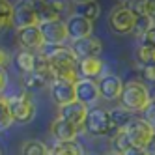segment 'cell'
Here are the masks:
<instances>
[{
    "label": "cell",
    "mask_w": 155,
    "mask_h": 155,
    "mask_svg": "<svg viewBox=\"0 0 155 155\" xmlns=\"http://www.w3.org/2000/svg\"><path fill=\"white\" fill-rule=\"evenodd\" d=\"M97 82V90H99V97L105 99V101H114V99H120L121 90H124V81L120 79L114 73H103Z\"/></svg>",
    "instance_id": "obj_6"
},
{
    "label": "cell",
    "mask_w": 155,
    "mask_h": 155,
    "mask_svg": "<svg viewBox=\"0 0 155 155\" xmlns=\"http://www.w3.org/2000/svg\"><path fill=\"white\" fill-rule=\"evenodd\" d=\"M6 84H8V73L6 69H0V92L6 88Z\"/></svg>",
    "instance_id": "obj_36"
},
{
    "label": "cell",
    "mask_w": 155,
    "mask_h": 155,
    "mask_svg": "<svg viewBox=\"0 0 155 155\" xmlns=\"http://www.w3.org/2000/svg\"><path fill=\"white\" fill-rule=\"evenodd\" d=\"M54 82V77L51 71H30V73H25L23 75V84L26 90H41V88H45L49 84Z\"/></svg>",
    "instance_id": "obj_18"
},
{
    "label": "cell",
    "mask_w": 155,
    "mask_h": 155,
    "mask_svg": "<svg viewBox=\"0 0 155 155\" xmlns=\"http://www.w3.org/2000/svg\"><path fill=\"white\" fill-rule=\"evenodd\" d=\"M39 54L47 58L54 81H64V82H71V84H77L81 81L79 58L71 52L69 47H65V45H47L45 43V45L41 47Z\"/></svg>",
    "instance_id": "obj_1"
},
{
    "label": "cell",
    "mask_w": 155,
    "mask_h": 155,
    "mask_svg": "<svg viewBox=\"0 0 155 155\" xmlns=\"http://www.w3.org/2000/svg\"><path fill=\"white\" fill-rule=\"evenodd\" d=\"M51 97L58 107H65V105L77 101L75 99V84L64 82V81H54L51 84Z\"/></svg>",
    "instance_id": "obj_15"
},
{
    "label": "cell",
    "mask_w": 155,
    "mask_h": 155,
    "mask_svg": "<svg viewBox=\"0 0 155 155\" xmlns=\"http://www.w3.org/2000/svg\"><path fill=\"white\" fill-rule=\"evenodd\" d=\"M131 146H133V144H131L129 137L125 135V131H120V133H116V135L112 137V151L114 153L124 155Z\"/></svg>",
    "instance_id": "obj_26"
},
{
    "label": "cell",
    "mask_w": 155,
    "mask_h": 155,
    "mask_svg": "<svg viewBox=\"0 0 155 155\" xmlns=\"http://www.w3.org/2000/svg\"><path fill=\"white\" fill-rule=\"evenodd\" d=\"M125 135L129 137L131 144L137 148H146V144L150 142V138L155 135V129L150 127L142 118H135L129 124V127L125 129Z\"/></svg>",
    "instance_id": "obj_7"
},
{
    "label": "cell",
    "mask_w": 155,
    "mask_h": 155,
    "mask_svg": "<svg viewBox=\"0 0 155 155\" xmlns=\"http://www.w3.org/2000/svg\"><path fill=\"white\" fill-rule=\"evenodd\" d=\"M51 155H84V150L79 142H54V146L49 150Z\"/></svg>",
    "instance_id": "obj_23"
},
{
    "label": "cell",
    "mask_w": 155,
    "mask_h": 155,
    "mask_svg": "<svg viewBox=\"0 0 155 155\" xmlns=\"http://www.w3.org/2000/svg\"><path fill=\"white\" fill-rule=\"evenodd\" d=\"M84 155H95V153H84Z\"/></svg>",
    "instance_id": "obj_38"
},
{
    "label": "cell",
    "mask_w": 155,
    "mask_h": 155,
    "mask_svg": "<svg viewBox=\"0 0 155 155\" xmlns=\"http://www.w3.org/2000/svg\"><path fill=\"white\" fill-rule=\"evenodd\" d=\"M36 13L39 17V23H54V21H62V12L65 9V4L62 2H47V0H36L34 2Z\"/></svg>",
    "instance_id": "obj_13"
},
{
    "label": "cell",
    "mask_w": 155,
    "mask_h": 155,
    "mask_svg": "<svg viewBox=\"0 0 155 155\" xmlns=\"http://www.w3.org/2000/svg\"><path fill=\"white\" fill-rule=\"evenodd\" d=\"M105 64L101 58H86L79 62V75L84 81H97L103 75Z\"/></svg>",
    "instance_id": "obj_19"
},
{
    "label": "cell",
    "mask_w": 155,
    "mask_h": 155,
    "mask_svg": "<svg viewBox=\"0 0 155 155\" xmlns=\"http://www.w3.org/2000/svg\"><path fill=\"white\" fill-rule=\"evenodd\" d=\"M69 49L81 62V60H86V58H99V54L103 51V45L97 38L90 36V38H84V39H79V41H73Z\"/></svg>",
    "instance_id": "obj_10"
},
{
    "label": "cell",
    "mask_w": 155,
    "mask_h": 155,
    "mask_svg": "<svg viewBox=\"0 0 155 155\" xmlns=\"http://www.w3.org/2000/svg\"><path fill=\"white\" fill-rule=\"evenodd\" d=\"M142 77L146 81H151L155 82V64H150V65H142Z\"/></svg>",
    "instance_id": "obj_32"
},
{
    "label": "cell",
    "mask_w": 155,
    "mask_h": 155,
    "mask_svg": "<svg viewBox=\"0 0 155 155\" xmlns=\"http://www.w3.org/2000/svg\"><path fill=\"white\" fill-rule=\"evenodd\" d=\"M12 124H13V118H12V112H9V107H8V99L0 97V131L9 129Z\"/></svg>",
    "instance_id": "obj_28"
},
{
    "label": "cell",
    "mask_w": 155,
    "mask_h": 155,
    "mask_svg": "<svg viewBox=\"0 0 155 155\" xmlns=\"http://www.w3.org/2000/svg\"><path fill=\"white\" fill-rule=\"evenodd\" d=\"M140 41H142V43H146L148 47H151V49L155 51V25L150 26V28L140 36Z\"/></svg>",
    "instance_id": "obj_30"
},
{
    "label": "cell",
    "mask_w": 155,
    "mask_h": 155,
    "mask_svg": "<svg viewBox=\"0 0 155 155\" xmlns=\"http://www.w3.org/2000/svg\"><path fill=\"white\" fill-rule=\"evenodd\" d=\"M107 155H120V153H114V151H108Z\"/></svg>",
    "instance_id": "obj_37"
},
{
    "label": "cell",
    "mask_w": 155,
    "mask_h": 155,
    "mask_svg": "<svg viewBox=\"0 0 155 155\" xmlns=\"http://www.w3.org/2000/svg\"><path fill=\"white\" fill-rule=\"evenodd\" d=\"M144 17L155 25V0H144Z\"/></svg>",
    "instance_id": "obj_31"
},
{
    "label": "cell",
    "mask_w": 155,
    "mask_h": 155,
    "mask_svg": "<svg viewBox=\"0 0 155 155\" xmlns=\"http://www.w3.org/2000/svg\"><path fill=\"white\" fill-rule=\"evenodd\" d=\"M124 155H148L146 153V150H144V148H137V146H131Z\"/></svg>",
    "instance_id": "obj_34"
},
{
    "label": "cell",
    "mask_w": 155,
    "mask_h": 155,
    "mask_svg": "<svg viewBox=\"0 0 155 155\" xmlns=\"http://www.w3.org/2000/svg\"><path fill=\"white\" fill-rule=\"evenodd\" d=\"M65 23V30H68V38L73 39V41H79V39H84V38H90L92 32H94V23L88 21L81 15H71L64 21Z\"/></svg>",
    "instance_id": "obj_9"
},
{
    "label": "cell",
    "mask_w": 155,
    "mask_h": 155,
    "mask_svg": "<svg viewBox=\"0 0 155 155\" xmlns=\"http://www.w3.org/2000/svg\"><path fill=\"white\" fill-rule=\"evenodd\" d=\"M82 129L90 137H114L116 135L110 116H108V110H103V108H88Z\"/></svg>",
    "instance_id": "obj_3"
},
{
    "label": "cell",
    "mask_w": 155,
    "mask_h": 155,
    "mask_svg": "<svg viewBox=\"0 0 155 155\" xmlns=\"http://www.w3.org/2000/svg\"><path fill=\"white\" fill-rule=\"evenodd\" d=\"M86 114H88V107L79 101H73L65 107H60V118H64L65 121H69V124H73L77 127H82Z\"/></svg>",
    "instance_id": "obj_17"
},
{
    "label": "cell",
    "mask_w": 155,
    "mask_h": 155,
    "mask_svg": "<svg viewBox=\"0 0 155 155\" xmlns=\"http://www.w3.org/2000/svg\"><path fill=\"white\" fill-rule=\"evenodd\" d=\"M13 4L8 0H0V32L13 26Z\"/></svg>",
    "instance_id": "obj_24"
},
{
    "label": "cell",
    "mask_w": 155,
    "mask_h": 155,
    "mask_svg": "<svg viewBox=\"0 0 155 155\" xmlns=\"http://www.w3.org/2000/svg\"><path fill=\"white\" fill-rule=\"evenodd\" d=\"M39 17L36 13L34 2H19L13 8V26L17 30L28 26H39Z\"/></svg>",
    "instance_id": "obj_8"
},
{
    "label": "cell",
    "mask_w": 155,
    "mask_h": 155,
    "mask_svg": "<svg viewBox=\"0 0 155 155\" xmlns=\"http://www.w3.org/2000/svg\"><path fill=\"white\" fill-rule=\"evenodd\" d=\"M36 58H38V52H32V51H17L15 54V65H17V69L23 71L25 73H30V71H34L36 68Z\"/></svg>",
    "instance_id": "obj_21"
},
{
    "label": "cell",
    "mask_w": 155,
    "mask_h": 155,
    "mask_svg": "<svg viewBox=\"0 0 155 155\" xmlns=\"http://www.w3.org/2000/svg\"><path fill=\"white\" fill-rule=\"evenodd\" d=\"M144 150H146L148 155H155V135L150 138V142L146 144V148H144Z\"/></svg>",
    "instance_id": "obj_35"
},
{
    "label": "cell",
    "mask_w": 155,
    "mask_h": 155,
    "mask_svg": "<svg viewBox=\"0 0 155 155\" xmlns=\"http://www.w3.org/2000/svg\"><path fill=\"white\" fill-rule=\"evenodd\" d=\"M150 101H151V95L146 84H142L138 81H129L127 84H124V90H121V95H120L121 108L129 110L131 114L144 112V108L150 105Z\"/></svg>",
    "instance_id": "obj_2"
},
{
    "label": "cell",
    "mask_w": 155,
    "mask_h": 155,
    "mask_svg": "<svg viewBox=\"0 0 155 155\" xmlns=\"http://www.w3.org/2000/svg\"><path fill=\"white\" fill-rule=\"evenodd\" d=\"M39 30L43 34L47 45H64L68 38V30H65L64 21H54V23H43L39 25Z\"/></svg>",
    "instance_id": "obj_12"
},
{
    "label": "cell",
    "mask_w": 155,
    "mask_h": 155,
    "mask_svg": "<svg viewBox=\"0 0 155 155\" xmlns=\"http://www.w3.org/2000/svg\"><path fill=\"white\" fill-rule=\"evenodd\" d=\"M108 26L116 36H127L131 32H135L137 26V17L131 13V9L125 4H120L118 8L112 9V13L108 17Z\"/></svg>",
    "instance_id": "obj_5"
},
{
    "label": "cell",
    "mask_w": 155,
    "mask_h": 155,
    "mask_svg": "<svg viewBox=\"0 0 155 155\" xmlns=\"http://www.w3.org/2000/svg\"><path fill=\"white\" fill-rule=\"evenodd\" d=\"M8 107H9V112H12V118L15 124H30L36 116V105L32 101L30 94L26 92L12 95L8 99Z\"/></svg>",
    "instance_id": "obj_4"
},
{
    "label": "cell",
    "mask_w": 155,
    "mask_h": 155,
    "mask_svg": "<svg viewBox=\"0 0 155 155\" xmlns=\"http://www.w3.org/2000/svg\"><path fill=\"white\" fill-rule=\"evenodd\" d=\"M99 13H101V6L94 0H84V2L75 4V15H81L88 21H92V23L99 17Z\"/></svg>",
    "instance_id": "obj_22"
},
{
    "label": "cell",
    "mask_w": 155,
    "mask_h": 155,
    "mask_svg": "<svg viewBox=\"0 0 155 155\" xmlns=\"http://www.w3.org/2000/svg\"><path fill=\"white\" fill-rule=\"evenodd\" d=\"M144 121H146V124L150 125V127H153L155 129V99H151V101H150V105L146 107V108H144Z\"/></svg>",
    "instance_id": "obj_29"
},
{
    "label": "cell",
    "mask_w": 155,
    "mask_h": 155,
    "mask_svg": "<svg viewBox=\"0 0 155 155\" xmlns=\"http://www.w3.org/2000/svg\"><path fill=\"white\" fill-rule=\"evenodd\" d=\"M81 129L82 127H77V125L69 124V121H65L64 118L58 116L51 124V135H52V138L56 142H73Z\"/></svg>",
    "instance_id": "obj_14"
},
{
    "label": "cell",
    "mask_w": 155,
    "mask_h": 155,
    "mask_svg": "<svg viewBox=\"0 0 155 155\" xmlns=\"http://www.w3.org/2000/svg\"><path fill=\"white\" fill-rule=\"evenodd\" d=\"M9 60H12V58H9L8 51L0 47V69H6L8 65H9Z\"/></svg>",
    "instance_id": "obj_33"
},
{
    "label": "cell",
    "mask_w": 155,
    "mask_h": 155,
    "mask_svg": "<svg viewBox=\"0 0 155 155\" xmlns=\"http://www.w3.org/2000/svg\"><path fill=\"white\" fill-rule=\"evenodd\" d=\"M137 60H138L142 65L155 64V51H153L151 47H148L146 43L138 41V47H137Z\"/></svg>",
    "instance_id": "obj_27"
},
{
    "label": "cell",
    "mask_w": 155,
    "mask_h": 155,
    "mask_svg": "<svg viewBox=\"0 0 155 155\" xmlns=\"http://www.w3.org/2000/svg\"><path fill=\"white\" fill-rule=\"evenodd\" d=\"M108 116H110V121H112V127H114V133H120V131H125L129 127V124L135 116H133L129 110L121 108V107H116L112 110H108Z\"/></svg>",
    "instance_id": "obj_20"
},
{
    "label": "cell",
    "mask_w": 155,
    "mask_h": 155,
    "mask_svg": "<svg viewBox=\"0 0 155 155\" xmlns=\"http://www.w3.org/2000/svg\"><path fill=\"white\" fill-rule=\"evenodd\" d=\"M21 155H51L49 148L39 140H26L21 148Z\"/></svg>",
    "instance_id": "obj_25"
},
{
    "label": "cell",
    "mask_w": 155,
    "mask_h": 155,
    "mask_svg": "<svg viewBox=\"0 0 155 155\" xmlns=\"http://www.w3.org/2000/svg\"><path fill=\"white\" fill-rule=\"evenodd\" d=\"M75 99L82 105H94L99 99V90H97V82L95 81H84L81 79L75 84Z\"/></svg>",
    "instance_id": "obj_16"
},
{
    "label": "cell",
    "mask_w": 155,
    "mask_h": 155,
    "mask_svg": "<svg viewBox=\"0 0 155 155\" xmlns=\"http://www.w3.org/2000/svg\"><path fill=\"white\" fill-rule=\"evenodd\" d=\"M17 43L25 51H32V52H39L41 47L45 45V39L39 26H28V28H21L17 30Z\"/></svg>",
    "instance_id": "obj_11"
}]
</instances>
